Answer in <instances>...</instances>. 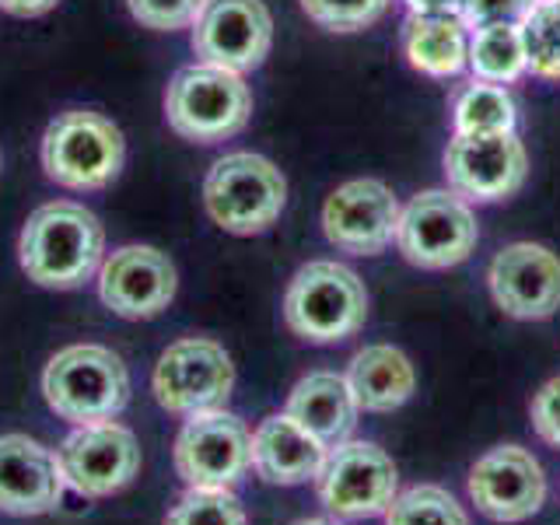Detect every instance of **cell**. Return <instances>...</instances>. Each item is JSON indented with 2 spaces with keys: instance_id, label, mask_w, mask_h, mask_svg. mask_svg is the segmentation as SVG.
Segmentation results:
<instances>
[{
  "instance_id": "32",
  "label": "cell",
  "mask_w": 560,
  "mask_h": 525,
  "mask_svg": "<svg viewBox=\"0 0 560 525\" xmlns=\"http://www.w3.org/2000/svg\"><path fill=\"white\" fill-rule=\"evenodd\" d=\"M60 0H0V11L18 14V18H39L57 8Z\"/></svg>"
},
{
  "instance_id": "11",
  "label": "cell",
  "mask_w": 560,
  "mask_h": 525,
  "mask_svg": "<svg viewBox=\"0 0 560 525\" xmlns=\"http://www.w3.org/2000/svg\"><path fill=\"white\" fill-rule=\"evenodd\" d=\"M529 175V154L515 133H472L448 140L445 179L466 203H498L515 197Z\"/></svg>"
},
{
  "instance_id": "15",
  "label": "cell",
  "mask_w": 560,
  "mask_h": 525,
  "mask_svg": "<svg viewBox=\"0 0 560 525\" xmlns=\"http://www.w3.org/2000/svg\"><path fill=\"white\" fill-rule=\"evenodd\" d=\"M469 498L490 522H525L547 498V477L533 452L501 445L480 455L469 469Z\"/></svg>"
},
{
  "instance_id": "4",
  "label": "cell",
  "mask_w": 560,
  "mask_h": 525,
  "mask_svg": "<svg viewBox=\"0 0 560 525\" xmlns=\"http://www.w3.org/2000/svg\"><path fill=\"white\" fill-rule=\"evenodd\" d=\"M284 319L305 343H343L368 319V291L343 262H305L284 294Z\"/></svg>"
},
{
  "instance_id": "8",
  "label": "cell",
  "mask_w": 560,
  "mask_h": 525,
  "mask_svg": "<svg viewBox=\"0 0 560 525\" xmlns=\"http://www.w3.org/2000/svg\"><path fill=\"white\" fill-rule=\"evenodd\" d=\"M235 385V364L214 340H175L154 364L151 389L158 407L179 417L221 410Z\"/></svg>"
},
{
  "instance_id": "25",
  "label": "cell",
  "mask_w": 560,
  "mask_h": 525,
  "mask_svg": "<svg viewBox=\"0 0 560 525\" xmlns=\"http://www.w3.org/2000/svg\"><path fill=\"white\" fill-rule=\"evenodd\" d=\"M518 32L533 74L560 81V0H536L518 22Z\"/></svg>"
},
{
  "instance_id": "12",
  "label": "cell",
  "mask_w": 560,
  "mask_h": 525,
  "mask_svg": "<svg viewBox=\"0 0 560 525\" xmlns=\"http://www.w3.org/2000/svg\"><path fill=\"white\" fill-rule=\"evenodd\" d=\"M63 480L81 498H109L130 487L140 472V445L130 428L116 420L74 428L57 448Z\"/></svg>"
},
{
  "instance_id": "9",
  "label": "cell",
  "mask_w": 560,
  "mask_h": 525,
  "mask_svg": "<svg viewBox=\"0 0 560 525\" xmlns=\"http://www.w3.org/2000/svg\"><path fill=\"white\" fill-rule=\"evenodd\" d=\"M315 483H319V501L332 518L358 522L389 512L399 490V472L378 445L343 442L329 448Z\"/></svg>"
},
{
  "instance_id": "13",
  "label": "cell",
  "mask_w": 560,
  "mask_h": 525,
  "mask_svg": "<svg viewBox=\"0 0 560 525\" xmlns=\"http://www.w3.org/2000/svg\"><path fill=\"white\" fill-rule=\"evenodd\" d=\"M273 18L262 0H203L192 22V52L200 63L245 74L267 60Z\"/></svg>"
},
{
  "instance_id": "18",
  "label": "cell",
  "mask_w": 560,
  "mask_h": 525,
  "mask_svg": "<svg viewBox=\"0 0 560 525\" xmlns=\"http://www.w3.org/2000/svg\"><path fill=\"white\" fill-rule=\"evenodd\" d=\"M63 469L57 452L28 434L0 438V512L14 518L49 515L63 498Z\"/></svg>"
},
{
  "instance_id": "1",
  "label": "cell",
  "mask_w": 560,
  "mask_h": 525,
  "mask_svg": "<svg viewBox=\"0 0 560 525\" xmlns=\"http://www.w3.org/2000/svg\"><path fill=\"white\" fill-rule=\"evenodd\" d=\"M105 253V232L98 218L74 200L43 203L32 210L28 224L22 228L18 256L28 280L43 288L70 291L92 280Z\"/></svg>"
},
{
  "instance_id": "31",
  "label": "cell",
  "mask_w": 560,
  "mask_h": 525,
  "mask_svg": "<svg viewBox=\"0 0 560 525\" xmlns=\"http://www.w3.org/2000/svg\"><path fill=\"white\" fill-rule=\"evenodd\" d=\"M529 413H533V428H536V434L542 438V442L560 448V375L550 378L533 396Z\"/></svg>"
},
{
  "instance_id": "34",
  "label": "cell",
  "mask_w": 560,
  "mask_h": 525,
  "mask_svg": "<svg viewBox=\"0 0 560 525\" xmlns=\"http://www.w3.org/2000/svg\"><path fill=\"white\" fill-rule=\"evenodd\" d=\"M294 525H343L340 518H302V522H294Z\"/></svg>"
},
{
  "instance_id": "2",
  "label": "cell",
  "mask_w": 560,
  "mask_h": 525,
  "mask_svg": "<svg viewBox=\"0 0 560 525\" xmlns=\"http://www.w3.org/2000/svg\"><path fill=\"white\" fill-rule=\"evenodd\" d=\"M49 410L74 428L113 420L130 402V372L119 354L98 343H74L49 358L43 372Z\"/></svg>"
},
{
  "instance_id": "6",
  "label": "cell",
  "mask_w": 560,
  "mask_h": 525,
  "mask_svg": "<svg viewBox=\"0 0 560 525\" xmlns=\"http://www.w3.org/2000/svg\"><path fill=\"white\" fill-rule=\"evenodd\" d=\"M127 158V144L113 119L88 109L57 116L43 133V168L57 186L102 189L109 186Z\"/></svg>"
},
{
  "instance_id": "10",
  "label": "cell",
  "mask_w": 560,
  "mask_h": 525,
  "mask_svg": "<svg viewBox=\"0 0 560 525\" xmlns=\"http://www.w3.org/2000/svg\"><path fill=\"white\" fill-rule=\"evenodd\" d=\"M253 466V434L242 417L221 410L192 413L175 438V472L186 487L232 490Z\"/></svg>"
},
{
  "instance_id": "28",
  "label": "cell",
  "mask_w": 560,
  "mask_h": 525,
  "mask_svg": "<svg viewBox=\"0 0 560 525\" xmlns=\"http://www.w3.org/2000/svg\"><path fill=\"white\" fill-rule=\"evenodd\" d=\"M393 0H302L305 14L329 32H361L372 28L389 11Z\"/></svg>"
},
{
  "instance_id": "29",
  "label": "cell",
  "mask_w": 560,
  "mask_h": 525,
  "mask_svg": "<svg viewBox=\"0 0 560 525\" xmlns=\"http://www.w3.org/2000/svg\"><path fill=\"white\" fill-rule=\"evenodd\" d=\"M203 0H130V14L154 32L189 28L197 22Z\"/></svg>"
},
{
  "instance_id": "22",
  "label": "cell",
  "mask_w": 560,
  "mask_h": 525,
  "mask_svg": "<svg viewBox=\"0 0 560 525\" xmlns=\"http://www.w3.org/2000/svg\"><path fill=\"white\" fill-rule=\"evenodd\" d=\"M402 52L428 78H455L469 57V35L459 14H410L402 25Z\"/></svg>"
},
{
  "instance_id": "14",
  "label": "cell",
  "mask_w": 560,
  "mask_h": 525,
  "mask_svg": "<svg viewBox=\"0 0 560 525\" xmlns=\"http://www.w3.org/2000/svg\"><path fill=\"white\" fill-rule=\"evenodd\" d=\"M399 203L378 179H350L332 189L323 207V232L350 256H378L393 245L399 228Z\"/></svg>"
},
{
  "instance_id": "30",
  "label": "cell",
  "mask_w": 560,
  "mask_h": 525,
  "mask_svg": "<svg viewBox=\"0 0 560 525\" xmlns=\"http://www.w3.org/2000/svg\"><path fill=\"white\" fill-rule=\"evenodd\" d=\"M536 0H463L459 18L466 28H487V25H518L533 11Z\"/></svg>"
},
{
  "instance_id": "24",
  "label": "cell",
  "mask_w": 560,
  "mask_h": 525,
  "mask_svg": "<svg viewBox=\"0 0 560 525\" xmlns=\"http://www.w3.org/2000/svg\"><path fill=\"white\" fill-rule=\"evenodd\" d=\"M452 122L459 137L472 133H515V102L504 84L477 81L466 84L452 102Z\"/></svg>"
},
{
  "instance_id": "3",
  "label": "cell",
  "mask_w": 560,
  "mask_h": 525,
  "mask_svg": "<svg viewBox=\"0 0 560 525\" xmlns=\"http://www.w3.org/2000/svg\"><path fill=\"white\" fill-rule=\"evenodd\" d=\"M253 116V92L242 74L210 63L183 67L165 88L168 127L197 144H218L245 130Z\"/></svg>"
},
{
  "instance_id": "21",
  "label": "cell",
  "mask_w": 560,
  "mask_h": 525,
  "mask_svg": "<svg viewBox=\"0 0 560 525\" xmlns=\"http://www.w3.org/2000/svg\"><path fill=\"white\" fill-rule=\"evenodd\" d=\"M343 378L358 399V410L368 413H393L417 389V372L410 358L389 343H372L358 350Z\"/></svg>"
},
{
  "instance_id": "27",
  "label": "cell",
  "mask_w": 560,
  "mask_h": 525,
  "mask_svg": "<svg viewBox=\"0 0 560 525\" xmlns=\"http://www.w3.org/2000/svg\"><path fill=\"white\" fill-rule=\"evenodd\" d=\"M165 525H249V522H245V508L232 490L189 487L172 504Z\"/></svg>"
},
{
  "instance_id": "20",
  "label": "cell",
  "mask_w": 560,
  "mask_h": 525,
  "mask_svg": "<svg viewBox=\"0 0 560 525\" xmlns=\"http://www.w3.org/2000/svg\"><path fill=\"white\" fill-rule=\"evenodd\" d=\"M288 417H294L326 448L343 445L358 424V399L337 372H312L288 396Z\"/></svg>"
},
{
  "instance_id": "16",
  "label": "cell",
  "mask_w": 560,
  "mask_h": 525,
  "mask_svg": "<svg viewBox=\"0 0 560 525\" xmlns=\"http://www.w3.org/2000/svg\"><path fill=\"white\" fill-rule=\"evenodd\" d=\"M487 284L498 308L512 319H550L560 308V259L536 242L504 245L490 262Z\"/></svg>"
},
{
  "instance_id": "17",
  "label": "cell",
  "mask_w": 560,
  "mask_h": 525,
  "mask_svg": "<svg viewBox=\"0 0 560 525\" xmlns=\"http://www.w3.org/2000/svg\"><path fill=\"white\" fill-rule=\"evenodd\" d=\"M98 298L119 319H154L175 298V267L151 245H122L102 262Z\"/></svg>"
},
{
  "instance_id": "5",
  "label": "cell",
  "mask_w": 560,
  "mask_h": 525,
  "mask_svg": "<svg viewBox=\"0 0 560 525\" xmlns=\"http://www.w3.org/2000/svg\"><path fill=\"white\" fill-rule=\"evenodd\" d=\"M288 183L270 158L235 151L218 158L207 172L203 203L207 214L232 235H259L280 218Z\"/></svg>"
},
{
  "instance_id": "26",
  "label": "cell",
  "mask_w": 560,
  "mask_h": 525,
  "mask_svg": "<svg viewBox=\"0 0 560 525\" xmlns=\"http://www.w3.org/2000/svg\"><path fill=\"white\" fill-rule=\"evenodd\" d=\"M385 525H469V518L445 487L420 483L396 494L385 512Z\"/></svg>"
},
{
  "instance_id": "19",
  "label": "cell",
  "mask_w": 560,
  "mask_h": 525,
  "mask_svg": "<svg viewBox=\"0 0 560 525\" xmlns=\"http://www.w3.org/2000/svg\"><path fill=\"white\" fill-rule=\"evenodd\" d=\"M329 448L315 434H308L294 417L273 413L253 434V469L267 483L298 487L319 480Z\"/></svg>"
},
{
  "instance_id": "33",
  "label": "cell",
  "mask_w": 560,
  "mask_h": 525,
  "mask_svg": "<svg viewBox=\"0 0 560 525\" xmlns=\"http://www.w3.org/2000/svg\"><path fill=\"white\" fill-rule=\"evenodd\" d=\"M410 14H459L463 0H407Z\"/></svg>"
},
{
  "instance_id": "23",
  "label": "cell",
  "mask_w": 560,
  "mask_h": 525,
  "mask_svg": "<svg viewBox=\"0 0 560 525\" xmlns=\"http://www.w3.org/2000/svg\"><path fill=\"white\" fill-rule=\"evenodd\" d=\"M466 67L472 70V78L487 81V84H512V81H518L525 70H529V63H525V46H522L518 25L472 28Z\"/></svg>"
},
{
  "instance_id": "7",
  "label": "cell",
  "mask_w": 560,
  "mask_h": 525,
  "mask_svg": "<svg viewBox=\"0 0 560 525\" xmlns=\"http://www.w3.org/2000/svg\"><path fill=\"white\" fill-rule=\"evenodd\" d=\"M480 228L472 210L452 189H424L399 210L396 245L420 270H448L472 256Z\"/></svg>"
}]
</instances>
